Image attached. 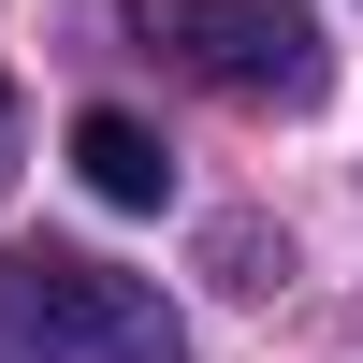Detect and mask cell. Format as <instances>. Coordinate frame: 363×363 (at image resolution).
Here are the masks:
<instances>
[{"mask_svg": "<svg viewBox=\"0 0 363 363\" xmlns=\"http://www.w3.org/2000/svg\"><path fill=\"white\" fill-rule=\"evenodd\" d=\"M0 335L29 363H189V320L160 306V277H116L87 247H15L0 262Z\"/></svg>", "mask_w": 363, "mask_h": 363, "instance_id": "cell-1", "label": "cell"}, {"mask_svg": "<svg viewBox=\"0 0 363 363\" xmlns=\"http://www.w3.org/2000/svg\"><path fill=\"white\" fill-rule=\"evenodd\" d=\"M131 29L174 58V73H203L218 102H277V116H306L320 87H335V44H320L306 0H131Z\"/></svg>", "mask_w": 363, "mask_h": 363, "instance_id": "cell-2", "label": "cell"}, {"mask_svg": "<svg viewBox=\"0 0 363 363\" xmlns=\"http://www.w3.org/2000/svg\"><path fill=\"white\" fill-rule=\"evenodd\" d=\"M73 174H87L102 203H131V218H145V203L174 189V160H160V131H145V116H116V102H87V116H73Z\"/></svg>", "mask_w": 363, "mask_h": 363, "instance_id": "cell-3", "label": "cell"}, {"mask_svg": "<svg viewBox=\"0 0 363 363\" xmlns=\"http://www.w3.org/2000/svg\"><path fill=\"white\" fill-rule=\"evenodd\" d=\"M0 131H15V116H0Z\"/></svg>", "mask_w": 363, "mask_h": 363, "instance_id": "cell-4", "label": "cell"}]
</instances>
